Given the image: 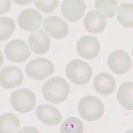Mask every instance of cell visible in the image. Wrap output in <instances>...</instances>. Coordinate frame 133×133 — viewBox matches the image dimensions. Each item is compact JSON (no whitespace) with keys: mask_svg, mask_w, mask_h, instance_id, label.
I'll return each instance as SVG.
<instances>
[{"mask_svg":"<svg viewBox=\"0 0 133 133\" xmlns=\"http://www.w3.org/2000/svg\"><path fill=\"white\" fill-rule=\"evenodd\" d=\"M69 84L62 77H52L44 83L43 95L48 102L59 104L65 101L69 94Z\"/></svg>","mask_w":133,"mask_h":133,"instance_id":"obj_1","label":"cell"},{"mask_svg":"<svg viewBox=\"0 0 133 133\" xmlns=\"http://www.w3.org/2000/svg\"><path fill=\"white\" fill-rule=\"evenodd\" d=\"M78 112L81 117L87 121H97L104 115L105 107L98 98L87 95L79 101Z\"/></svg>","mask_w":133,"mask_h":133,"instance_id":"obj_2","label":"cell"},{"mask_svg":"<svg viewBox=\"0 0 133 133\" xmlns=\"http://www.w3.org/2000/svg\"><path fill=\"white\" fill-rule=\"evenodd\" d=\"M66 75L72 83L78 85L85 84L91 80V66L81 59H73L66 66Z\"/></svg>","mask_w":133,"mask_h":133,"instance_id":"obj_3","label":"cell"},{"mask_svg":"<svg viewBox=\"0 0 133 133\" xmlns=\"http://www.w3.org/2000/svg\"><path fill=\"white\" fill-rule=\"evenodd\" d=\"M10 102L16 112L26 114L30 112L35 108L36 98L31 91L22 88L12 92Z\"/></svg>","mask_w":133,"mask_h":133,"instance_id":"obj_4","label":"cell"},{"mask_svg":"<svg viewBox=\"0 0 133 133\" xmlns=\"http://www.w3.org/2000/svg\"><path fill=\"white\" fill-rule=\"evenodd\" d=\"M25 72L30 78L41 81L52 75L54 65L46 58H36L27 64Z\"/></svg>","mask_w":133,"mask_h":133,"instance_id":"obj_5","label":"cell"},{"mask_svg":"<svg viewBox=\"0 0 133 133\" xmlns=\"http://www.w3.org/2000/svg\"><path fill=\"white\" fill-rule=\"evenodd\" d=\"M5 53L10 61L16 63L24 62L31 55L27 43L20 39H14L5 45Z\"/></svg>","mask_w":133,"mask_h":133,"instance_id":"obj_6","label":"cell"},{"mask_svg":"<svg viewBox=\"0 0 133 133\" xmlns=\"http://www.w3.org/2000/svg\"><path fill=\"white\" fill-rule=\"evenodd\" d=\"M78 55L86 59H93L99 54L100 43L98 39L92 36H83L76 44Z\"/></svg>","mask_w":133,"mask_h":133,"instance_id":"obj_7","label":"cell"},{"mask_svg":"<svg viewBox=\"0 0 133 133\" xmlns=\"http://www.w3.org/2000/svg\"><path fill=\"white\" fill-rule=\"evenodd\" d=\"M108 65L110 70L116 75H123L131 68L130 55L124 51H115L108 56Z\"/></svg>","mask_w":133,"mask_h":133,"instance_id":"obj_8","label":"cell"},{"mask_svg":"<svg viewBox=\"0 0 133 133\" xmlns=\"http://www.w3.org/2000/svg\"><path fill=\"white\" fill-rule=\"evenodd\" d=\"M47 35H50L54 39H62L68 33V25L64 20L57 16L46 17L43 24Z\"/></svg>","mask_w":133,"mask_h":133,"instance_id":"obj_9","label":"cell"},{"mask_svg":"<svg viewBox=\"0 0 133 133\" xmlns=\"http://www.w3.org/2000/svg\"><path fill=\"white\" fill-rule=\"evenodd\" d=\"M23 82L22 71L14 66H7L0 71V86L5 89H14Z\"/></svg>","mask_w":133,"mask_h":133,"instance_id":"obj_10","label":"cell"},{"mask_svg":"<svg viewBox=\"0 0 133 133\" xmlns=\"http://www.w3.org/2000/svg\"><path fill=\"white\" fill-rule=\"evenodd\" d=\"M61 14L68 21L75 22L83 17L86 9L83 0H65L61 3Z\"/></svg>","mask_w":133,"mask_h":133,"instance_id":"obj_11","label":"cell"},{"mask_svg":"<svg viewBox=\"0 0 133 133\" xmlns=\"http://www.w3.org/2000/svg\"><path fill=\"white\" fill-rule=\"evenodd\" d=\"M43 17L38 11L33 8L23 10L18 16V23L20 27L27 31H36L41 26Z\"/></svg>","mask_w":133,"mask_h":133,"instance_id":"obj_12","label":"cell"},{"mask_svg":"<svg viewBox=\"0 0 133 133\" xmlns=\"http://www.w3.org/2000/svg\"><path fill=\"white\" fill-rule=\"evenodd\" d=\"M29 48L38 55H43L49 51L51 40L47 33L43 29H37L32 32L29 37Z\"/></svg>","mask_w":133,"mask_h":133,"instance_id":"obj_13","label":"cell"},{"mask_svg":"<svg viewBox=\"0 0 133 133\" xmlns=\"http://www.w3.org/2000/svg\"><path fill=\"white\" fill-rule=\"evenodd\" d=\"M36 116L44 124L48 126H56L61 121V115L55 107L48 104L40 105L36 108Z\"/></svg>","mask_w":133,"mask_h":133,"instance_id":"obj_14","label":"cell"},{"mask_svg":"<svg viewBox=\"0 0 133 133\" xmlns=\"http://www.w3.org/2000/svg\"><path fill=\"white\" fill-rule=\"evenodd\" d=\"M85 29L92 34L102 32L107 26V19L98 11H90L83 20Z\"/></svg>","mask_w":133,"mask_h":133,"instance_id":"obj_15","label":"cell"},{"mask_svg":"<svg viewBox=\"0 0 133 133\" xmlns=\"http://www.w3.org/2000/svg\"><path fill=\"white\" fill-rule=\"evenodd\" d=\"M93 85L98 93H99L100 95L107 96L114 93L116 87V83L112 75L102 72L95 77Z\"/></svg>","mask_w":133,"mask_h":133,"instance_id":"obj_16","label":"cell"},{"mask_svg":"<svg viewBox=\"0 0 133 133\" xmlns=\"http://www.w3.org/2000/svg\"><path fill=\"white\" fill-rule=\"evenodd\" d=\"M133 83L124 82L119 87L117 92L118 102L127 110H132L133 101H132V92H133Z\"/></svg>","mask_w":133,"mask_h":133,"instance_id":"obj_17","label":"cell"},{"mask_svg":"<svg viewBox=\"0 0 133 133\" xmlns=\"http://www.w3.org/2000/svg\"><path fill=\"white\" fill-rule=\"evenodd\" d=\"M21 128L20 119L11 113L0 115V133H16Z\"/></svg>","mask_w":133,"mask_h":133,"instance_id":"obj_18","label":"cell"},{"mask_svg":"<svg viewBox=\"0 0 133 133\" xmlns=\"http://www.w3.org/2000/svg\"><path fill=\"white\" fill-rule=\"evenodd\" d=\"M117 20L124 28L133 27V5L132 4L123 3L117 9Z\"/></svg>","mask_w":133,"mask_h":133,"instance_id":"obj_19","label":"cell"},{"mask_svg":"<svg viewBox=\"0 0 133 133\" xmlns=\"http://www.w3.org/2000/svg\"><path fill=\"white\" fill-rule=\"evenodd\" d=\"M95 8L96 11L101 12L105 18H113L116 14L117 10V1L115 0H97L95 1Z\"/></svg>","mask_w":133,"mask_h":133,"instance_id":"obj_20","label":"cell"},{"mask_svg":"<svg viewBox=\"0 0 133 133\" xmlns=\"http://www.w3.org/2000/svg\"><path fill=\"white\" fill-rule=\"evenodd\" d=\"M83 124L76 117H69L63 122L61 126V133H83Z\"/></svg>","mask_w":133,"mask_h":133,"instance_id":"obj_21","label":"cell"},{"mask_svg":"<svg viewBox=\"0 0 133 133\" xmlns=\"http://www.w3.org/2000/svg\"><path fill=\"white\" fill-rule=\"evenodd\" d=\"M15 30L14 21L8 17H0V41H5L12 36Z\"/></svg>","mask_w":133,"mask_h":133,"instance_id":"obj_22","label":"cell"},{"mask_svg":"<svg viewBox=\"0 0 133 133\" xmlns=\"http://www.w3.org/2000/svg\"><path fill=\"white\" fill-rule=\"evenodd\" d=\"M59 5L58 0H50V1H45V0H40V1H35V5L37 9H39L41 12L44 14H50L57 8Z\"/></svg>","mask_w":133,"mask_h":133,"instance_id":"obj_23","label":"cell"},{"mask_svg":"<svg viewBox=\"0 0 133 133\" xmlns=\"http://www.w3.org/2000/svg\"><path fill=\"white\" fill-rule=\"evenodd\" d=\"M11 6H12V2L10 0H0V14L9 12Z\"/></svg>","mask_w":133,"mask_h":133,"instance_id":"obj_24","label":"cell"},{"mask_svg":"<svg viewBox=\"0 0 133 133\" xmlns=\"http://www.w3.org/2000/svg\"><path fill=\"white\" fill-rule=\"evenodd\" d=\"M16 133H39L38 130L35 127H30V126H28V127H24L21 130H17Z\"/></svg>","mask_w":133,"mask_h":133,"instance_id":"obj_25","label":"cell"},{"mask_svg":"<svg viewBox=\"0 0 133 133\" xmlns=\"http://www.w3.org/2000/svg\"><path fill=\"white\" fill-rule=\"evenodd\" d=\"M4 63V57H3V53H2L1 50H0V68H1V66L3 65Z\"/></svg>","mask_w":133,"mask_h":133,"instance_id":"obj_26","label":"cell"},{"mask_svg":"<svg viewBox=\"0 0 133 133\" xmlns=\"http://www.w3.org/2000/svg\"><path fill=\"white\" fill-rule=\"evenodd\" d=\"M125 133H133V130H128V131H126Z\"/></svg>","mask_w":133,"mask_h":133,"instance_id":"obj_27","label":"cell"}]
</instances>
